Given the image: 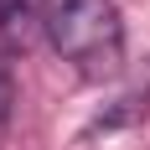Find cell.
Instances as JSON below:
<instances>
[{"label": "cell", "instance_id": "obj_2", "mask_svg": "<svg viewBox=\"0 0 150 150\" xmlns=\"http://www.w3.org/2000/svg\"><path fill=\"white\" fill-rule=\"evenodd\" d=\"M140 114H150V93H129V98H119V104L104 109V114H98V119H93L83 135H109V129H119V124L140 119Z\"/></svg>", "mask_w": 150, "mask_h": 150}, {"label": "cell", "instance_id": "obj_1", "mask_svg": "<svg viewBox=\"0 0 150 150\" xmlns=\"http://www.w3.org/2000/svg\"><path fill=\"white\" fill-rule=\"evenodd\" d=\"M42 31L93 83L124 67V21L114 0H42Z\"/></svg>", "mask_w": 150, "mask_h": 150}, {"label": "cell", "instance_id": "obj_4", "mask_svg": "<svg viewBox=\"0 0 150 150\" xmlns=\"http://www.w3.org/2000/svg\"><path fill=\"white\" fill-rule=\"evenodd\" d=\"M16 5H21V0H0V21H11V16H16Z\"/></svg>", "mask_w": 150, "mask_h": 150}, {"label": "cell", "instance_id": "obj_3", "mask_svg": "<svg viewBox=\"0 0 150 150\" xmlns=\"http://www.w3.org/2000/svg\"><path fill=\"white\" fill-rule=\"evenodd\" d=\"M11 114H16V78H11V67L0 62V135L11 129Z\"/></svg>", "mask_w": 150, "mask_h": 150}]
</instances>
